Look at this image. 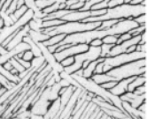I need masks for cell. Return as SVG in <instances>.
<instances>
[{"mask_svg": "<svg viewBox=\"0 0 147 119\" xmlns=\"http://www.w3.org/2000/svg\"></svg>", "mask_w": 147, "mask_h": 119, "instance_id": "obj_63", "label": "cell"}, {"mask_svg": "<svg viewBox=\"0 0 147 119\" xmlns=\"http://www.w3.org/2000/svg\"><path fill=\"white\" fill-rule=\"evenodd\" d=\"M120 98L122 102H129L133 108H138L145 102L146 100V94H136L133 92H126L125 94H123L122 95L120 96Z\"/></svg>", "mask_w": 147, "mask_h": 119, "instance_id": "obj_9", "label": "cell"}, {"mask_svg": "<svg viewBox=\"0 0 147 119\" xmlns=\"http://www.w3.org/2000/svg\"><path fill=\"white\" fill-rule=\"evenodd\" d=\"M14 58L22 64V66L26 69V70H29V69H32V67H31V63L30 62H28V61H25V60H23L22 58H19V57H17L16 56L14 57Z\"/></svg>", "mask_w": 147, "mask_h": 119, "instance_id": "obj_38", "label": "cell"}, {"mask_svg": "<svg viewBox=\"0 0 147 119\" xmlns=\"http://www.w3.org/2000/svg\"><path fill=\"white\" fill-rule=\"evenodd\" d=\"M9 62L11 63L13 68L15 69V70L19 72V74H20V73H22V72H24V71L26 70V69H25V68L22 66V64H20L14 57H12L11 59L9 60Z\"/></svg>", "mask_w": 147, "mask_h": 119, "instance_id": "obj_30", "label": "cell"}, {"mask_svg": "<svg viewBox=\"0 0 147 119\" xmlns=\"http://www.w3.org/2000/svg\"><path fill=\"white\" fill-rule=\"evenodd\" d=\"M28 35L36 43L38 42H44L47 39H49V36L45 34H44L42 31H33V30H29Z\"/></svg>", "mask_w": 147, "mask_h": 119, "instance_id": "obj_17", "label": "cell"}, {"mask_svg": "<svg viewBox=\"0 0 147 119\" xmlns=\"http://www.w3.org/2000/svg\"><path fill=\"white\" fill-rule=\"evenodd\" d=\"M31 63V67L36 69V71L41 68V67H43L45 66L46 63H45V60L43 56H40V57H34V58L30 61Z\"/></svg>", "mask_w": 147, "mask_h": 119, "instance_id": "obj_22", "label": "cell"}, {"mask_svg": "<svg viewBox=\"0 0 147 119\" xmlns=\"http://www.w3.org/2000/svg\"><path fill=\"white\" fill-rule=\"evenodd\" d=\"M100 25L101 22H64L55 27L42 29V32L47 35L49 37L61 34L68 35L76 33H80V32L97 29L99 27Z\"/></svg>", "mask_w": 147, "mask_h": 119, "instance_id": "obj_3", "label": "cell"}, {"mask_svg": "<svg viewBox=\"0 0 147 119\" xmlns=\"http://www.w3.org/2000/svg\"><path fill=\"white\" fill-rule=\"evenodd\" d=\"M30 30L28 25H26L24 26L23 27L20 28L17 33L14 35V36L11 39V41H10L5 46V48L7 49V50H11L12 49H13L15 46H17L18 44H20V42L23 41V38L28 35V31Z\"/></svg>", "mask_w": 147, "mask_h": 119, "instance_id": "obj_12", "label": "cell"}, {"mask_svg": "<svg viewBox=\"0 0 147 119\" xmlns=\"http://www.w3.org/2000/svg\"><path fill=\"white\" fill-rule=\"evenodd\" d=\"M134 51H136V45L130 46V47L127 49V51H126L125 53H131V52H134Z\"/></svg>", "mask_w": 147, "mask_h": 119, "instance_id": "obj_55", "label": "cell"}, {"mask_svg": "<svg viewBox=\"0 0 147 119\" xmlns=\"http://www.w3.org/2000/svg\"><path fill=\"white\" fill-rule=\"evenodd\" d=\"M144 1V0H131L129 5H141V3Z\"/></svg>", "mask_w": 147, "mask_h": 119, "instance_id": "obj_51", "label": "cell"}, {"mask_svg": "<svg viewBox=\"0 0 147 119\" xmlns=\"http://www.w3.org/2000/svg\"><path fill=\"white\" fill-rule=\"evenodd\" d=\"M62 110L63 109H61L59 98H58L57 100L51 102V105L49 107L46 114L44 116V117H45V119H54L55 116L58 115V113L62 111Z\"/></svg>", "mask_w": 147, "mask_h": 119, "instance_id": "obj_14", "label": "cell"}, {"mask_svg": "<svg viewBox=\"0 0 147 119\" xmlns=\"http://www.w3.org/2000/svg\"><path fill=\"white\" fill-rule=\"evenodd\" d=\"M25 5V2H24V0H18V2H17V9L20 8V7H22Z\"/></svg>", "mask_w": 147, "mask_h": 119, "instance_id": "obj_54", "label": "cell"}, {"mask_svg": "<svg viewBox=\"0 0 147 119\" xmlns=\"http://www.w3.org/2000/svg\"><path fill=\"white\" fill-rule=\"evenodd\" d=\"M59 84L60 85L61 88H68V86H70V84L66 80H63V79L60 80V81L59 82Z\"/></svg>", "mask_w": 147, "mask_h": 119, "instance_id": "obj_50", "label": "cell"}, {"mask_svg": "<svg viewBox=\"0 0 147 119\" xmlns=\"http://www.w3.org/2000/svg\"><path fill=\"white\" fill-rule=\"evenodd\" d=\"M120 19H107V20H104L101 22V25L99 26L98 28L99 30H103V29H108L110 27H112L113 26H114L116 24Z\"/></svg>", "mask_w": 147, "mask_h": 119, "instance_id": "obj_27", "label": "cell"}, {"mask_svg": "<svg viewBox=\"0 0 147 119\" xmlns=\"http://www.w3.org/2000/svg\"><path fill=\"white\" fill-rule=\"evenodd\" d=\"M103 67H104V61L98 63V64L96 66L95 70H94V74H100V73H104V72H103Z\"/></svg>", "mask_w": 147, "mask_h": 119, "instance_id": "obj_45", "label": "cell"}, {"mask_svg": "<svg viewBox=\"0 0 147 119\" xmlns=\"http://www.w3.org/2000/svg\"><path fill=\"white\" fill-rule=\"evenodd\" d=\"M84 1H82V0H79V1L77 2V3H76L75 5H73L70 8H69V10H72V11H80L82 8V6L84 5Z\"/></svg>", "mask_w": 147, "mask_h": 119, "instance_id": "obj_41", "label": "cell"}, {"mask_svg": "<svg viewBox=\"0 0 147 119\" xmlns=\"http://www.w3.org/2000/svg\"><path fill=\"white\" fill-rule=\"evenodd\" d=\"M7 51L8 50L5 47H3L1 44H0V56H1V55H5V54L7 53Z\"/></svg>", "mask_w": 147, "mask_h": 119, "instance_id": "obj_53", "label": "cell"}, {"mask_svg": "<svg viewBox=\"0 0 147 119\" xmlns=\"http://www.w3.org/2000/svg\"><path fill=\"white\" fill-rule=\"evenodd\" d=\"M74 62H75V57H66L63 60H61L59 63L61 64V66L65 68V67H67V66H71Z\"/></svg>", "mask_w": 147, "mask_h": 119, "instance_id": "obj_35", "label": "cell"}, {"mask_svg": "<svg viewBox=\"0 0 147 119\" xmlns=\"http://www.w3.org/2000/svg\"><path fill=\"white\" fill-rule=\"evenodd\" d=\"M114 45H112V44H103L100 46V57H103V58H107V57H109V53H110V50L113 47Z\"/></svg>", "mask_w": 147, "mask_h": 119, "instance_id": "obj_26", "label": "cell"}, {"mask_svg": "<svg viewBox=\"0 0 147 119\" xmlns=\"http://www.w3.org/2000/svg\"><path fill=\"white\" fill-rule=\"evenodd\" d=\"M136 51L146 53V43H144V44H140V43L136 44Z\"/></svg>", "mask_w": 147, "mask_h": 119, "instance_id": "obj_46", "label": "cell"}, {"mask_svg": "<svg viewBox=\"0 0 147 119\" xmlns=\"http://www.w3.org/2000/svg\"><path fill=\"white\" fill-rule=\"evenodd\" d=\"M2 66H3L4 69H5V70H6V71H8V72H10V71H11V70L13 69L12 64H11V63H10L9 61L5 62V64H2Z\"/></svg>", "mask_w": 147, "mask_h": 119, "instance_id": "obj_49", "label": "cell"}, {"mask_svg": "<svg viewBox=\"0 0 147 119\" xmlns=\"http://www.w3.org/2000/svg\"><path fill=\"white\" fill-rule=\"evenodd\" d=\"M78 1H79V0H67V1L65 2L66 6H67V9H69L73 5H75V4L77 3Z\"/></svg>", "mask_w": 147, "mask_h": 119, "instance_id": "obj_48", "label": "cell"}, {"mask_svg": "<svg viewBox=\"0 0 147 119\" xmlns=\"http://www.w3.org/2000/svg\"><path fill=\"white\" fill-rule=\"evenodd\" d=\"M107 73L109 76L113 77L115 81H120L123 79L144 75L146 74V58H142L122 64L119 67L111 69Z\"/></svg>", "mask_w": 147, "mask_h": 119, "instance_id": "obj_2", "label": "cell"}, {"mask_svg": "<svg viewBox=\"0 0 147 119\" xmlns=\"http://www.w3.org/2000/svg\"><path fill=\"white\" fill-rule=\"evenodd\" d=\"M17 2H18V0H12L11 5H10L9 8L6 10V13L8 14H12L14 13V11L17 9Z\"/></svg>", "mask_w": 147, "mask_h": 119, "instance_id": "obj_40", "label": "cell"}, {"mask_svg": "<svg viewBox=\"0 0 147 119\" xmlns=\"http://www.w3.org/2000/svg\"><path fill=\"white\" fill-rule=\"evenodd\" d=\"M132 36L129 33H124V34H121L118 36V40H117V42H116V44H120V43L125 41H127L129 39H130Z\"/></svg>", "mask_w": 147, "mask_h": 119, "instance_id": "obj_39", "label": "cell"}, {"mask_svg": "<svg viewBox=\"0 0 147 119\" xmlns=\"http://www.w3.org/2000/svg\"><path fill=\"white\" fill-rule=\"evenodd\" d=\"M55 2H56V0H36L35 4H36V6L37 7L38 10L43 11L44 9L51 5Z\"/></svg>", "mask_w": 147, "mask_h": 119, "instance_id": "obj_25", "label": "cell"}, {"mask_svg": "<svg viewBox=\"0 0 147 119\" xmlns=\"http://www.w3.org/2000/svg\"><path fill=\"white\" fill-rule=\"evenodd\" d=\"M0 18L3 19L4 22H5V27H9L14 23L13 20L11 18V15L8 14L6 12H2V11H0Z\"/></svg>", "mask_w": 147, "mask_h": 119, "instance_id": "obj_28", "label": "cell"}, {"mask_svg": "<svg viewBox=\"0 0 147 119\" xmlns=\"http://www.w3.org/2000/svg\"><path fill=\"white\" fill-rule=\"evenodd\" d=\"M139 41H140V35H138V36H132L130 39L120 43V44H115L110 50L109 57H114L120 55V54L125 53L130 46L138 44Z\"/></svg>", "mask_w": 147, "mask_h": 119, "instance_id": "obj_7", "label": "cell"}, {"mask_svg": "<svg viewBox=\"0 0 147 119\" xmlns=\"http://www.w3.org/2000/svg\"><path fill=\"white\" fill-rule=\"evenodd\" d=\"M65 21L62 19H50V20H45L43 21V24H42V27L43 29L48 28V27H58L61 24L64 23Z\"/></svg>", "mask_w": 147, "mask_h": 119, "instance_id": "obj_24", "label": "cell"}, {"mask_svg": "<svg viewBox=\"0 0 147 119\" xmlns=\"http://www.w3.org/2000/svg\"><path fill=\"white\" fill-rule=\"evenodd\" d=\"M91 16L90 11H73L62 18L65 22H82L85 19Z\"/></svg>", "mask_w": 147, "mask_h": 119, "instance_id": "obj_10", "label": "cell"}, {"mask_svg": "<svg viewBox=\"0 0 147 119\" xmlns=\"http://www.w3.org/2000/svg\"><path fill=\"white\" fill-rule=\"evenodd\" d=\"M136 77H131L128 79H123L120 81L117 82V84L115 85L112 89L109 90V92L114 95H118L121 96L126 92H128V86L129 84L136 78Z\"/></svg>", "mask_w": 147, "mask_h": 119, "instance_id": "obj_13", "label": "cell"}, {"mask_svg": "<svg viewBox=\"0 0 147 119\" xmlns=\"http://www.w3.org/2000/svg\"><path fill=\"white\" fill-rule=\"evenodd\" d=\"M133 19L136 21V23L138 24V26H145V22H146V13L138 15V17L134 18Z\"/></svg>", "mask_w": 147, "mask_h": 119, "instance_id": "obj_34", "label": "cell"}, {"mask_svg": "<svg viewBox=\"0 0 147 119\" xmlns=\"http://www.w3.org/2000/svg\"><path fill=\"white\" fill-rule=\"evenodd\" d=\"M0 31H1V29H0Z\"/></svg>", "mask_w": 147, "mask_h": 119, "instance_id": "obj_61", "label": "cell"}, {"mask_svg": "<svg viewBox=\"0 0 147 119\" xmlns=\"http://www.w3.org/2000/svg\"><path fill=\"white\" fill-rule=\"evenodd\" d=\"M100 47H92V46H89V49L87 51H85L84 53H81L78 54V55L75 56V61L82 63L83 61H89V62H92L95 61L97 59H98L100 57Z\"/></svg>", "mask_w": 147, "mask_h": 119, "instance_id": "obj_8", "label": "cell"}, {"mask_svg": "<svg viewBox=\"0 0 147 119\" xmlns=\"http://www.w3.org/2000/svg\"><path fill=\"white\" fill-rule=\"evenodd\" d=\"M124 4V0H108V8H114Z\"/></svg>", "mask_w": 147, "mask_h": 119, "instance_id": "obj_37", "label": "cell"}, {"mask_svg": "<svg viewBox=\"0 0 147 119\" xmlns=\"http://www.w3.org/2000/svg\"><path fill=\"white\" fill-rule=\"evenodd\" d=\"M0 1H1V0H0Z\"/></svg>", "mask_w": 147, "mask_h": 119, "instance_id": "obj_62", "label": "cell"}, {"mask_svg": "<svg viewBox=\"0 0 147 119\" xmlns=\"http://www.w3.org/2000/svg\"><path fill=\"white\" fill-rule=\"evenodd\" d=\"M27 11H28V7H27L26 5H23V6H22V7H20V8L16 9V10L14 11V13H13L10 14V15H11L12 19L13 20V22H16V21H17L20 17H22V16L25 14V13L27 12Z\"/></svg>", "mask_w": 147, "mask_h": 119, "instance_id": "obj_23", "label": "cell"}, {"mask_svg": "<svg viewBox=\"0 0 147 119\" xmlns=\"http://www.w3.org/2000/svg\"><path fill=\"white\" fill-rule=\"evenodd\" d=\"M11 3H12V0H6V1L4 3V5L0 7V11H2V12H6V10L9 8Z\"/></svg>", "mask_w": 147, "mask_h": 119, "instance_id": "obj_47", "label": "cell"}, {"mask_svg": "<svg viewBox=\"0 0 147 119\" xmlns=\"http://www.w3.org/2000/svg\"><path fill=\"white\" fill-rule=\"evenodd\" d=\"M5 27V22L2 18H0V29H2Z\"/></svg>", "mask_w": 147, "mask_h": 119, "instance_id": "obj_56", "label": "cell"}, {"mask_svg": "<svg viewBox=\"0 0 147 119\" xmlns=\"http://www.w3.org/2000/svg\"><path fill=\"white\" fill-rule=\"evenodd\" d=\"M58 10H59V3L55 2L54 4H52L51 5H50V6L46 7L45 9H44V10H43V12H44L46 15H48V14H51V13H52L56 12V11H58Z\"/></svg>", "mask_w": 147, "mask_h": 119, "instance_id": "obj_31", "label": "cell"}, {"mask_svg": "<svg viewBox=\"0 0 147 119\" xmlns=\"http://www.w3.org/2000/svg\"><path fill=\"white\" fill-rule=\"evenodd\" d=\"M29 119H45V117H44V116H39V115L31 114Z\"/></svg>", "mask_w": 147, "mask_h": 119, "instance_id": "obj_52", "label": "cell"}, {"mask_svg": "<svg viewBox=\"0 0 147 119\" xmlns=\"http://www.w3.org/2000/svg\"><path fill=\"white\" fill-rule=\"evenodd\" d=\"M102 44H103L102 39H100V38H96V39H93V40L89 43V46H92V47H100Z\"/></svg>", "mask_w": 147, "mask_h": 119, "instance_id": "obj_44", "label": "cell"}, {"mask_svg": "<svg viewBox=\"0 0 147 119\" xmlns=\"http://www.w3.org/2000/svg\"><path fill=\"white\" fill-rule=\"evenodd\" d=\"M131 0H124V4H129Z\"/></svg>", "mask_w": 147, "mask_h": 119, "instance_id": "obj_59", "label": "cell"}, {"mask_svg": "<svg viewBox=\"0 0 147 119\" xmlns=\"http://www.w3.org/2000/svg\"><path fill=\"white\" fill-rule=\"evenodd\" d=\"M146 83V74L140 75V76H136L128 86V92H134L136 88L138 86L144 85Z\"/></svg>", "mask_w": 147, "mask_h": 119, "instance_id": "obj_16", "label": "cell"}, {"mask_svg": "<svg viewBox=\"0 0 147 119\" xmlns=\"http://www.w3.org/2000/svg\"><path fill=\"white\" fill-rule=\"evenodd\" d=\"M67 1V0H56V2H58V3H65Z\"/></svg>", "mask_w": 147, "mask_h": 119, "instance_id": "obj_57", "label": "cell"}, {"mask_svg": "<svg viewBox=\"0 0 147 119\" xmlns=\"http://www.w3.org/2000/svg\"><path fill=\"white\" fill-rule=\"evenodd\" d=\"M105 58L103 57H99L98 59L90 62V64H88V66L84 69H82V77H84L86 79H90L91 76L94 74V70L96 68V66L98 64V63L104 61Z\"/></svg>", "mask_w": 147, "mask_h": 119, "instance_id": "obj_15", "label": "cell"}, {"mask_svg": "<svg viewBox=\"0 0 147 119\" xmlns=\"http://www.w3.org/2000/svg\"><path fill=\"white\" fill-rule=\"evenodd\" d=\"M23 41H25L26 43L29 45V49L32 51L34 57H40L42 56V52H41V49L40 48L38 47L37 43H36L32 39H31L28 35H26L24 38H23Z\"/></svg>", "mask_w": 147, "mask_h": 119, "instance_id": "obj_19", "label": "cell"}, {"mask_svg": "<svg viewBox=\"0 0 147 119\" xmlns=\"http://www.w3.org/2000/svg\"><path fill=\"white\" fill-rule=\"evenodd\" d=\"M122 119H135V118H133V117H131V116H127L123 117Z\"/></svg>", "mask_w": 147, "mask_h": 119, "instance_id": "obj_58", "label": "cell"}, {"mask_svg": "<svg viewBox=\"0 0 147 119\" xmlns=\"http://www.w3.org/2000/svg\"><path fill=\"white\" fill-rule=\"evenodd\" d=\"M37 45H38V47L41 49L42 56L44 57V58L45 60V63L51 67V72L59 73L62 71H64V67L61 66V64L59 62H58L56 60L54 55L49 51V49H47V47L43 44V42H38Z\"/></svg>", "mask_w": 147, "mask_h": 119, "instance_id": "obj_6", "label": "cell"}, {"mask_svg": "<svg viewBox=\"0 0 147 119\" xmlns=\"http://www.w3.org/2000/svg\"><path fill=\"white\" fill-rule=\"evenodd\" d=\"M94 82L98 85H102L106 82L108 81H115L114 79L109 75L107 73H100V74H93L91 78H90Z\"/></svg>", "mask_w": 147, "mask_h": 119, "instance_id": "obj_18", "label": "cell"}, {"mask_svg": "<svg viewBox=\"0 0 147 119\" xmlns=\"http://www.w3.org/2000/svg\"><path fill=\"white\" fill-rule=\"evenodd\" d=\"M66 37V35H53V36H51L49 37V39H47L46 41H45L43 42V44L46 47H49V46H53V45H56V44H59L60 41H62L64 40V38Z\"/></svg>", "mask_w": 147, "mask_h": 119, "instance_id": "obj_20", "label": "cell"}, {"mask_svg": "<svg viewBox=\"0 0 147 119\" xmlns=\"http://www.w3.org/2000/svg\"><path fill=\"white\" fill-rule=\"evenodd\" d=\"M59 76H60V78L61 79H63V80H66L69 84H70V86H74V88H81V89H83L82 86L75 80V79H74L72 76H71V74H68V73H67L65 71H62L61 72H59Z\"/></svg>", "mask_w": 147, "mask_h": 119, "instance_id": "obj_21", "label": "cell"}, {"mask_svg": "<svg viewBox=\"0 0 147 119\" xmlns=\"http://www.w3.org/2000/svg\"><path fill=\"white\" fill-rule=\"evenodd\" d=\"M50 105H51V102L39 97V99L30 106L29 110H30L31 114L45 116L49 109Z\"/></svg>", "mask_w": 147, "mask_h": 119, "instance_id": "obj_11", "label": "cell"}, {"mask_svg": "<svg viewBox=\"0 0 147 119\" xmlns=\"http://www.w3.org/2000/svg\"><path fill=\"white\" fill-rule=\"evenodd\" d=\"M146 13V6L132 5L129 4H123L114 8H108L107 13L98 17H89L82 22H102L107 19H134L138 15Z\"/></svg>", "mask_w": 147, "mask_h": 119, "instance_id": "obj_1", "label": "cell"}, {"mask_svg": "<svg viewBox=\"0 0 147 119\" xmlns=\"http://www.w3.org/2000/svg\"><path fill=\"white\" fill-rule=\"evenodd\" d=\"M22 58L23 60H25V61L30 62L31 60H32V59L34 58V55H33L32 51H31L30 49H28V50L24 51V52L22 53Z\"/></svg>", "mask_w": 147, "mask_h": 119, "instance_id": "obj_36", "label": "cell"}, {"mask_svg": "<svg viewBox=\"0 0 147 119\" xmlns=\"http://www.w3.org/2000/svg\"><path fill=\"white\" fill-rule=\"evenodd\" d=\"M88 49H89V45L84 44V43H82V44H72L64 49L55 52L53 55H54L56 60L58 62H60L61 60H63L66 57H75V56L78 55V54L84 53L85 51L88 50Z\"/></svg>", "mask_w": 147, "mask_h": 119, "instance_id": "obj_5", "label": "cell"}, {"mask_svg": "<svg viewBox=\"0 0 147 119\" xmlns=\"http://www.w3.org/2000/svg\"><path fill=\"white\" fill-rule=\"evenodd\" d=\"M1 88H2V86H1V85H0V89H1Z\"/></svg>", "mask_w": 147, "mask_h": 119, "instance_id": "obj_60", "label": "cell"}, {"mask_svg": "<svg viewBox=\"0 0 147 119\" xmlns=\"http://www.w3.org/2000/svg\"><path fill=\"white\" fill-rule=\"evenodd\" d=\"M142 58H146V53L138 51H134L131 53H122L114 57H107L104 59L103 72L107 73L113 68L119 67L122 66V64H128L136 60H139Z\"/></svg>", "mask_w": 147, "mask_h": 119, "instance_id": "obj_4", "label": "cell"}, {"mask_svg": "<svg viewBox=\"0 0 147 119\" xmlns=\"http://www.w3.org/2000/svg\"><path fill=\"white\" fill-rule=\"evenodd\" d=\"M117 82L118 81H108V82H106V83H104V84H102V85H100L102 88H104V89H106V90H107V91H109L110 89H112L113 86L117 84Z\"/></svg>", "mask_w": 147, "mask_h": 119, "instance_id": "obj_42", "label": "cell"}, {"mask_svg": "<svg viewBox=\"0 0 147 119\" xmlns=\"http://www.w3.org/2000/svg\"><path fill=\"white\" fill-rule=\"evenodd\" d=\"M118 36L119 35H107L105 36L102 39V41L105 44H112V45H115L118 40Z\"/></svg>", "mask_w": 147, "mask_h": 119, "instance_id": "obj_29", "label": "cell"}, {"mask_svg": "<svg viewBox=\"0 0 147 119\" xmlns=\"http://www.w3.org/2000/svg\"><path fill=\"white\" fill-rule=\"evenodd\" d=\"M144 31H145V26H138V27L131 29L129 32H128V33H129L131 35V36H138V35H140Z\"/></svg>", "mask_w": 147, "mask_h": 119, "instance_id": "obj_32", "label": "cell"}, {"mask_svg": "<svg viewBox=\"0 0 147 119\" xmlns=\"http://www.w3.org/2000/svg\"><path fill=\"white\" fill-rule=\"evenodd\" d=\"M108 0H103V1L96 4L95 5H93L90 10H104V9H108Z\"/></svg>", "mask_w": 147, "mask_h": 119, "instance_id": "obj_33", "label": "cell"}, {"mask_svg": "<svg viewBox=\"0 0 147 119\" xmlns=\"http://www.w3.org/2000/svg\"><path fill=\"white\" fill-rule=\"evenodd\" d=\"M134 94H138V95H141V94H146V84L144 85H142L140 86H138V88H136L133 92Z\"/></svg>", "mask_w": 147, "mask_h": 119, "instance_id": "obj_43", "label": "cell"}]
</instances>
